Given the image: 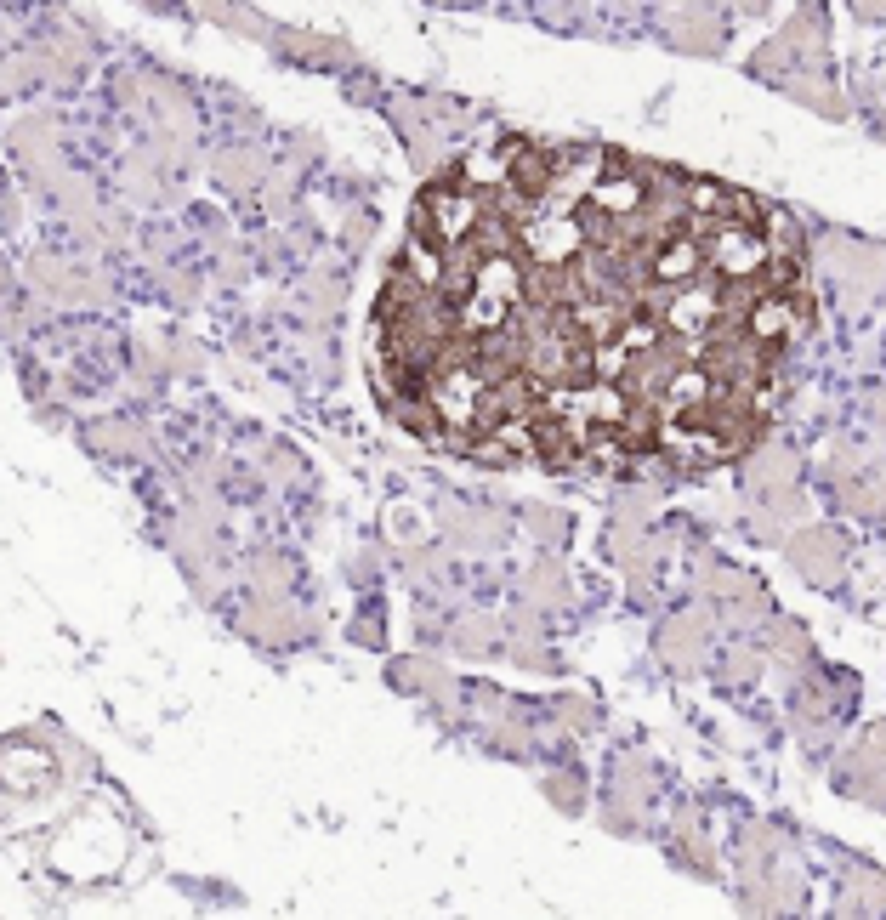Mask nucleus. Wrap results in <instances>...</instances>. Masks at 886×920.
I'll use <instances>...</instances> for the list:
<instances>
[{
    "mask_svg": "<svg viewBox=\"0 0 886 920\" xmlns=\"http://www.w3.org/2000/svg\"><path fill=\"white\" fill-rule=\"evenodd\" d=\"M29 284L46 290V296H63V301H103L108 284L86 267L63 262V256H29Z\"/></svg>",
    "mask_w": 886,
    "mask_h": 920,
    "instance_id": "1",
    "label": "nucleus"
},
{
    "mask_svg": "<svg viewBox=\"0 0 886 920\" xmlns=\"http://www.w3.org/2000/svg\"><path fill=\"white\" fill-rule=\"evenodd\" d=\"M239 631H245V637H262V642H290L296 631H302V620H296L279 597H256V602L239 608Z\"/></svg>",
    "mask_w": 886,
    "mask_h": 920,
    "instance_id": "2",
    "label": "nucleus"
},
{
    "mask_svg": "<svg viewBox=\"0 0 886 920\" xmlns=\"http://www.w3.org/2000/svg\"><path fill=\"white\" fill-rule=\"evenodd\" d=\"M790 557H796V568H807L813 580H835L841 574V540L824 529H807L790 540Z\"/></svg>",
    "mask_w": 886,
    "mask_h": 920,
    "instance_id": "3",
    "label": "nucleus"
},
{
    "mask_svg": "<svg viewBox=\"0 0 886 920\" xmlns=\"http://www.w3.org/2000/svg\"><path fill=\"white\" fill-rule=\"evenodd\" d=\"M290 57H302V63H353V46L347 40H330V35H302V29H279L273 35Z\"/></svg>",
    "mask_w": 886,
    "mask_h": 920,
    "instance_id": "4",
    "label": "nucleus"
},
{
    "mask_svg": "<svg viewBox=\"0 0 886 920\" xmlns=\"http://www.w3.org/2000/svg\"><path fill=\"white\" fill-rule=\"evenodd\" d=\"M392 682L409 693H432V699H443V705H455V682L432 665V659H398L392 665Z\"/></svg>",
    "mask_w": 886,
    "mask_h": 920,
    "instance_id": "5",
    "label": "nucleus"
},
{
    "mask_svg": "<svg viewBox=\"0 0 886 920\" xmlns=\"http://www.w3.org/2000/svg\"><path fill=\"white\" fill-rule=\"evenodd\" d=\"M699 637H705V625L693 620V614H682V620L665 625V637H659V654L671 659L676 671H693V665H699Z\"/></svg>",
    "mask_w": 886,
    "mask_h": 920,
    "instance_id": "6",
    "label": "nucleus"
},
{
    "mask_svg": "<svg viewBox=\"0 0 886 920\" xmlns=\"http://www.w3.org/2000/svg\"><path fill=\"white\" fill-rule=\"evenodd\" d=\"M216 177L228 182L233 194H245V188H256V177H262V154L256 148H233V154H216Z\"/></svg>",
    "mask_w": 886,
    "mask_h": 920,
    "instance_id": "7",
    "label": "nucleus"
},
{
    "mask_svg": "<svg viewBox=\"0 0 886 920\" xmlns=\"http://www.w3.org/2000/svg\"><path fill=\"white\" fill-rule=\"evenodd\" d=\"M796 478V455H784V449H773V455H762V466H750V483L756 489H779V483Z\"/></svg>",
    "mask_w": 886,
    "mask_h": 920,
    "instance_id": "8",
    "label": "nucleus"
},
{
    "mask_svg": "<svg viewBox=\"0 0 886 920\" xmlns=\"http://www.w3.org/2000/svg\"><path fill=\"white\" fill-rule=\"evenodd\" d=\"M250 580L262 585V597H284L290 568H284V557H256V563H250Z\"/></svg>",
    "mask_w": 886,
    "mask_h": 920,
    "instance_id": "9",
    "label": "nucleus"
},
{
    "mask_svg": "<svg viewBox=\"0 0 886 920\" xmlns=\"http://www.w3.org/2000/svg\"><path fill=\"white\" fill-rule=\"evenodd\" d=\"M489 637H495V625L478 620V614H466V620H455V631H449V642L455 648H466V654H478V648H489Z\"/></svg>",
    "mask_w": 886,
    "mask_h": 920,
    "instance_id": "10",
    "label": "nucleus"
},
{
    "mask_svg": "<svg viewBox=\"0 0 886 920\" xmlns=\"http://www.w3.org/2000/svg\"><path fill=\"white\" fill-rule=\"evenodd\" d=\"M529 591H546L540 602H557V597H563V568L551 563V557H546V563H534L529 568Z\"/></svg>",
    "mask_w": 886,
    "mask_h": 920,
    "instance_id": "11",
    "label": "nucleus"
},
{
    "mask_svg": "<svg viewBox=\"0 0 886 920\" xmlns=\"http://www.w3.org/2000/svg\"><path fill=\"white\" fill-rule=\"evenodd\" d=\"M211 18H216V23H228V29H239V35H267V18H256V12H239V6H211Z\"/></svg>",
    "mask_w": 886,
    "mask_h": 920,
    "instance_id": "12",
    "label": "nucleus"
},
{
    "mask_svg": "<svg viewBox=\"0 0 886 920\" xmlns=\"http://www.w3.org/2000/svg\"><path fill=\"white\" fill-rule=\"evenodd\" d=\"M97 443H103V449H120V455H131V449H142V432H131V426H114V421H103V426H97Z\"/></svg>",
    "mask_w": 886,
    "mask_h": 920,
    "instance_id": "13",
    "label": "nucleus"
},
{
    "mask_svg": "<svg viewBox=\"0 0 886 920\" xmlns=\"http://www.w3.org/2000/svg\"><path fill=\"white\" fill-rule=\"evenodd\" d=\"M773 642H779L784 659H801V654H807V631H801V625H790V620L773 625Z\"/></svg>",
    "mask_w": 886,
    "mask_h": 920,
    "instance_id": "14",
    "label": "nucleus"
},
{
    "mask_svg": "<svg viewBox=\"0 0 886 920\" xmlns=\"http://www.w3.org/2000/svg\"><path fill=\"white\" fill-rule=\"evenodd\" d=\"M716 35H722V29H716V23H705V18H693V23H682V29H676V40H682V46H716Z\"/></svg>",
    "mask_w": 886,
    "mask_h": 920,
    "instance_id": "15",
    "label": "nucleus"
},
{
    "mask_svg": "<svg viewBox=\"0 0 886 920\" xmlns=\"http://www.w3.org/2000/svg\"><path fill=\"white\" fill-rule=\"evenodd\" d=\"M546 796L557 801V807H580V779L568 784V773H551V784H546Z\"/></svg>",
    "mask_w": 886,
    "mask_h": 920,
    "instance_id": "16",
    "label": "nucleus"
},
{
    "mask_svg": "<svg viewBox=\"0 0 886 920\" xmlns=\"http://www.w3.org/2000/svg\"><path fill=\"white\" fill-rule=\"evenodd\" d=\"M171 296L182 301V307H188V301L199 296V284H194V273H171Z\"/></svg>",
    "mask_w": 886,
    "mask_h": 920,
    "instance_id": "17",
    "label": "nucleus"
},
{
    "mask_svg": "<svg viewBox=\"0 0 886 920\" xmlns=\"http://www.w3.org/2000/svg\"><path fill=\"white\" fill-rule=\"evenodd\" d=\"M529 523H534V529H540V534H551V540L563 534V523H557V517H551V512H529Z\"/></svg>",
    "mask_w": 886,
    "mask_h": 920,
    "instance_id": "18",
    "label": "nucleus"
},
{
    "mask_svg": "<svg viewBox=\"0 0 886 920\" xmlns=\"http://www.w3.org/2000/svg\"><path fill=\"white\" fill-rule=\"evenodd\" d=\"M171 358H177L182 370H194V364H199V353H194V341H177V347H171Z\"/></svg>",
    "mask_w": 886,
    "mask_h": 920,
    "instance_id": "19",
    "label": "nucleus"
},
{
    "mask_svg": "<svg viewBox=\"0 0 886 920\" xmlns=\"http://www.w3.org/2000/svg\"><path fill=\"white\" fill-rule=\"evenodd\" d=\"M875 409H881V415H875V421H881V426H886V398H875Z\"/></svg>",
    "mask_w": 886,
    "mask_h": 920,
    "instance_id": "20",
    "label": "nucleus"
}]
</instances>
